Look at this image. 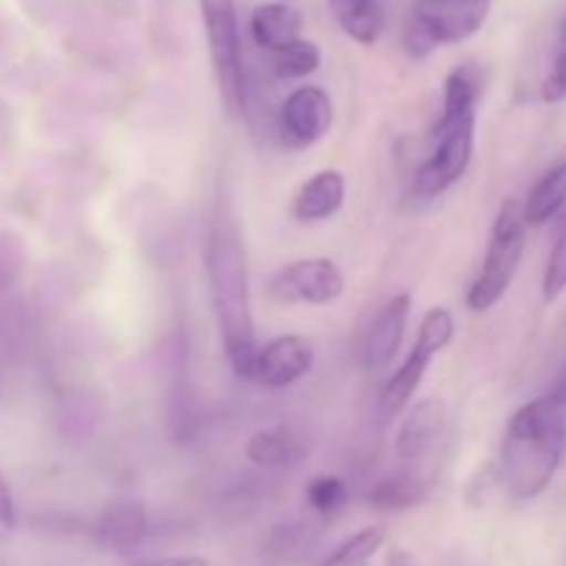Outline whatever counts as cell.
Returning <instances> with one entry per match:
<instances>
[{
	"label": "cell",
	"mask_w": 566,
	"mask_h": 566,
	"mask_svg": "<svg viewBox=\"0 0 566 566\" xmlns=\"http://www.w3.org/2000/svg\"><path fill=\"white\" fill-rule=\"evenodd\" d=\"M205 269H208L210 304H213L221 346L230 359L232 374L238 379L254 381V359H258L260 346L254 340L249 265L235 221L227 213H216L213 227H210Z\"/></svg>",
	"instance_id": "cell-1"
},
{
	"label": "cell",
	"mask_w": 566,
	"mask_h": 566,
	"mask_svg": "<svg viewBox=\"0 0 566 566\" xmlns=\"http://www.w3.org/2000/svg\"><path fill=\"white\" fill-rule=\"evenodd\" d=\"M566 453V412L545 392L512 415L503 434V484L520 501L539 497L556 479Z\"/></svg>",
	"instance_id": "cell-2"
},
{
	"label": "cell",
	"mask_w": 566,
	"mask_h": 566,
	"mask_svg": "<svg viewBox=\"0 0 566 566\" xmlns=\"http://www.w3.org/2000/svg\"><path fill=\"white\" fill-rule=\"evenodd\" d=\"M475 105L470 94H442V114L431 130V153L415 175V193L434 199L470 169L475 147Z\"/></svg>",
	"instance_id": "cell-3"
},
{
	"label": "cell",
	"mask_w": 566,
	"mask_h": 566,
	"mask_svg": "<svg viewBox=\"0 0 566 566\" xmlns=\"http://www.w3.org/2000/svg\"><path fill=\"white\" fill-rule=\"evenodd\" d=\"M525 227L528 224H525L523 208L514 199L503 202L495 224H492L484 265L468 291V307L473 313L492 310L512 287L525 254Z\"/></svg>",
	"instance_id": "cell-4"
},
{
	"label": "cell",
	"mask_w": 566,
	"mask_h": 566,
	"mask_svg": "<svg viewBox=\"0 0 566 566\" xmlns=\"http://www.w3.org/2000/svg\"><path fill=\"white\" fill-rule=\"evenodd\" d=\"M492 0H418L407 28V53L426 59L440 44L468 42L484 28Z\"/></svg>",
	"instance_id": "cell-5"
},
{
	"label": "cell",
	"mask_w": 566,
	"mask_h": 566,
	"mask_svg": "<svg viewBox=\"0 0 566 566\" xmlns=\"http://www.w3.org/2000/svg\"><path fill=\"white\" fill-rule=\"evenodd\" d=\"M208 36L210 64L216 86L227 114L241 116L247 111V75H243L241 33H238L235 0H199Z\"/></svg>",
	"instance_id": "cell-6"
},
{
	"label": "cell",
	"mask_w": 566,
	"mask_h": 566,
	"mask_svg": "<svg viewBox=\"0 0 566 566\" xmlns=\"http://www.w3.org/2000/svg\"><path fill=\"white\" fill-rule=\"evenodd\" d=\"M453 332H457V324H453V315L448 307H431L429 313L423 315L412 352H409V357L403 359L401 368L387 379L385 390H381V412L398 415L409 401H412L415 390H418L420 381H423L431 359L451 346Z\"/></svg>",
	"instance_id": "cell-7"
},
{
	"label": "cell",
	"mask_w": 566,
	"mask_h": 566,
	"mask_svg": "<svg viewBox=\"0 0 566 566\" xmlns=\"http://www.w3.org/2000/svg\"><path fill=\"white\" fill-rule=\"evenodd\" d=\"M343 291L346 276L329 258L293 260L269 280V296L280 304H329Z\"/></svg>",
	"instance_id": "cell-8"
},
{
	"label": "cell",
	"mask_w": 566,
	"mask_h": 566,
	"mask_svg": "<svg viewBox=\"0 0 566 566\" xmlns=\"http://www.w3.org/2000/svg\"><path fill=\"white\" fill-rule=\"evenodd\" d=\"M332 122H335V108L329 94L321 86H298L282 103L276 133L287 149H304L321 142L332 130Z\"/></svg>",
	"instance_id": "cell-9"
},
{
	"label": "cell",
	"mask_w": 566,
	"mask_h": 566,
	"mask_svg": "<svg viewBox=\"0 0 566 566\" xmlns=\"http://www.w3.org/2000/svg\"><path fill=\"white\" fill-rule=\"evenodd\" d=\"M315 363V348L302 335H280L260 346L254 359V381L271 390H282L310 374Z\"/></svg>",
	"instance_id": "cell-10"
},
{
	"label": "cell",
	"mask_w": 566,
	"mask_h": 566,
	"mask_svg": "<svg viewBox=\"0 0 566 566\" xmlns=\"http://www.w3.org/2000/svg\"><path fill=\"white\" fill-rule=\"evenodd\" d=\"M94 534L105 551L116 553V556H130L144 545L149 534L147 506L130 495L114 497L111 503H105Z\"/></svg>",
	"instance_id": "cell-11"
},
{
	"label": "cell",
	"mask_w": 566,
	"mask_h": 566,
	"mask_svg": "<svg viewBox=\"0 0 566 566\" xmlns=\"http://www.w3.org/2000/svg\"><path fill=\"white\" fill-rule=\"evenodd\" d=\"M409 315H412V296L409 293H398L376 313L363 346V363L370 374H379L396 359L398 348L403 343Z\"/></svg>",
	"instance_id": "cell-12"
},
{
	"label": "cell",
	"mask_w": 566,
	"mask_h": 566,
	"mask_svg": "<svg viewBox=\"0 0 566 566\" xmlns=\"http://www.w3.org/2000/svg\"><path fill=\"white\" fill-rule=\"evenodd\" d=\"M442 423H446V407L437 398H426L412 412L403 418L401 429L396 437V453L403 462H418L434 448L440 437Z\"/></svg>",
	"instance_id": "cell-13"
},
{
	"label": "cell",
	"mask_w": 566,
	"mask_h": 566,
	"mask_svg": "<svg viewBox=\"0 0 566 566\" xmlns=\"http://www.w3.org/2000/svg\"><path fill=\"white\" fill-rule=\"evenodd\" d=\"M346 202V180L337 169H324L310 177L293 199V216L304 224L326 221Z\"/></svg>",
	"instance_id": "cell-14"
},
{
	"label": "cell",
	"mask_w": 566,
	"mask_h": 566,
	"mask_svg": "<svg viewBox=\"0 0 566 566\" xmlns=\"http://www.w3.org/2000/svg\"><path fill=\"white\" fill-rule=\"evenodd\" d=\"M249 31L260 48L276 53V50L302 39L304 14L291 3H263L252 11Z\"/></svg>",
	"instance_id": "cell-15"
},
{
	"label": "cell",
	"mask_w": 566,
	"mask_h": 566,
	"mask_svg": "<svg viewBox=\"0 0 566 566\" xmlns=\"http://www.w3.org/2000/svg\"><path fill=\"white\" fill-rule=\"evenodd\" d=\"M340 31L357 44H376L385 33L387 11L381 0H326Z\"/></svg>",
	"instance_id": "cell-16"
},
{
	"label": "cell",
	"mask_w": 566,
	"mask_h": 566,
	"mask_svg": "<svg viewBox=\"0 0 566 566\" xmlns=\"http://www.w3.org/2000/svg\"><path fill=\"white\" fill-rule=\"evenodd\" d=\"M298 453H302V442L291 426H269V429L254 431L247 442L249 462H254L258 468H285V464L296 462Z\"/></svg>",
	"instance_id": "cell-17"
},
{
	"label": "cell",
	"mask_w": 566,
	"mask_h": 566,
	"mask_svg": "<svg viewBox=\"0 0 566 566\" xmlns=\"http://www.w3.org/2000/svg\"><path fill=\"white\" fill-rule=\"evenodd\" d=\"M566 205V160L553 166L534 188H531L528 199L523 205L525 224L539 227L556 219Z\"/></svg>",
	"instance_id": "cell-18"
},
{
	"label": "cell",
	"mask_w": 566,
	"mask_h": 566,
	"mask_svg": "<svg viewBox=\"0 0 566 566\" xmlns=\"http://www.w3.org/2000/svg\"><path fill=\"white\" fill-rule=\"evenodd\" d=\"M420 497H423L420 481L407 473L387 475L368 492V503L374 509H381V512H403V509L418 506Z\"/></svg>",
	"instance_id": "cell-19"
},
{
	"label": "cell",
	"mask_w": 566,
	"mask_h": 566,
	"mask_svg": "<svg viewBox=\"0 0 566 566\" xmlns=\"http://www.w3.org/2000/svg\"><path fill=\"white\" fill-rule=\"evenodd\" d=\"M387 531L381 525H370L363 528L359 534H354L352 539L343 542L335 553L324 558L318 566H370L376 558V553L385 547Z\"/></svg>",
	"instance_id": "cell-20"
},
{
	"label": "cell",
	"mask_w": 566,
	"mask_h": 566,
	"mask_svg": "<svg viewBox=\"0 0 566 566\" xmlns=\"http://www.w3.org/2000/svg\"><path fill=\"white\" fill-rule=\"evenodd\" d=\"M321 66V48L310 39H296L287 48L274 53V72L282 81H298V77L313 75Z\"/></svg>",
	"instance_id": "cell-21"
},
{
	"label": "cell",
	"mask_w": 566,
	"mask_h": 566,
	"mask_svg": "<svg viewBox=\"0 0 566 566\" xmlns=\"http://www.w3.org/2000/svg\"><path fill=\"white\" fill-rule=\"evenodd\" d=\"M304 495H307L310 509L324 520L337 517L348 506V486L337 475H315L310 479Z\"/></svg>",
	"instance_id": "cell-22"
},
{
	"label": "cell",
	"mask_w": 566,
	"mask_h": 566,
	"mask_svg": "<svg viewBox=\"0 0 566 566\" xmlns=\"http://www.w3.org/2000/svg\"><path fill=\"white\" fill-rule=\"evenodd\" d=\"M566 291V216L562 221V230H558L556 243H553V252L547 258L545 276H542V298L545 304L558 302Z\"/></svg>",
	"instance_id": "cell-23"
},
{
	"label": "cell",
	"mask_w": 566,
	"mask_h": 566,
	"mask_svg": "<svg viewBox=\"0 0 566 566\" xmlns=\"http://www.w3.org/2000/svg\"><path fill=\"white\" fill-rule=\"evenodd\" d=\"M539 97L551 105H558L566 99V17L562 20V28H558L556 55H553L551 72H547L539 86Z\"/></svg>",
	"instance_id": "cell-24"
},
{
	"label": "cell",
	"mask_w": 566,
	"mask_h": 566,
	"mask_svg": "<svg viewBox=\"0 0 566 566\" xmlns=\"http://www.w3.org/2000/svg\"><path fill=\"white\" fill-rule=\"evenodd\" d=\"M25 269V247L11 232H0V293H9V287L20 280Z\"/></svg>",
	"instance_id": "cell-25"
},
{
	"label": "cell",
	"mask_w": 566,
	"mask_h": 566,
	"mask_svg": "<svg viewBox=\"0 0 566 566\" xmlns=\"http://www.w3.org/2000/svg\"><path fill=\"white\" fill-rule=\"evenodd\" d=\"M17 528V506L11 495L9 479L0 473V539H9Z\"/></svg>",
	"instance_id": "cell-26"
},
{
	"label": "cell",
	"mask_w": 566,
	"mask_h": 566,
	"mask_svg": "<svg viewBox=\"0 0 566 566\" xmlns=\"http://www.w3.org/2000/svg\"><path fill=\"white\" fill-rule=\"evenodd\" d=\"M130 566H213V562L202 556H160V558H138Z\"/></svg>",
	"instance_id": "cell-27"
},
{
	"label": "cell",
	"mask_w": 566,
	"mask_h": 566,
	"mask_svg": "<svg viewBox=\"0 0 566 566\" xmlns=\"http://www.w3.org/2000/svg\"><path fill=\"white\" fill-rule=\"evenodd\" d=\"M385 566H420V562L409 551H392Z\"/></svg>",
	"instance_id": "cell-28"
},
{
	"label": "cell",
	"mask_w": 566,
	"mask_h": 566,
	"mask_svg": "<svg viewBox=\"0 0 566 566\" xmlns=\"http://www.w3.org/2000/svg\"><path fill=\"white\" fill-rule=\"evenodd\" d=\"M551 396L556 398L558 403H562V409L566 412V370H564L562 376H558V381H556V387H553V390H551Z\"/></svg>",
	"instance_id": "cell-29"
},
{
	"label": "cell",
	"mask_w": 566,
	"mask_h": 566,
	"mask_svg": "<svg viewBox=\"0 0 566 566\" xmlns=\"http://www.w3.org/2000/svg\"><path fill=\"white\" fill-rule=\"evenodd\" d=\"M274 3H291V0H274Z\"/></svg>",
	"instance_id": "cell-30"
}]
</instances>
